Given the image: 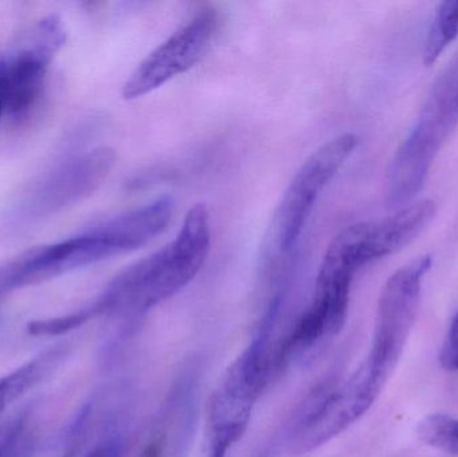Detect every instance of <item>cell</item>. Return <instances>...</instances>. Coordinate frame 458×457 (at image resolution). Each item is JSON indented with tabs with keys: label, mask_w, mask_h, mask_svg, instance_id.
<instances>
[{
	"label": "cell",
	"mask_w": 458,
	"mask_h": 457,
	"mask_svg": "<svg viewBox=\"0 0 458 457\" xmlns=\"http://www.w3.org/2000/svg\"><path fill=\"white\" fill-rule=\"evenodd\" d=\"M229 450H231V447H228V445L216 442V440H211L208 457H227Z\"/></svg>",
	"instance_id": "18"
},
{
	"label": "cell",
	"mask_w": 458,
	"mask_h": 457,
	"mask_svg": "<svg viewBox=\"0 0 458 457\" xmlns=\"http://www.w3.org/2000/svg\"><path fill=\"white\" fill-rule=\"evenodd\" d=\"M156 236L155 217L136 208L64 241L30 250L0 267V300L15 290L141 249Z\"/></svg>",
	"instance_id": "2"
},
{
	"label": "cell",
	"mask_w": 458,
	"mask_h": 457,
	"mask_svg": "<svg viewBox=\"0 0 458 457\" xmlns=\"http://www.w3.org/2000/svg\"><path fill=\"white\" fill-rule=\"evenodd\" d=\"M75 451H69V453H64L61 457H74Z\"/></svg>",
	"instance_id": "21"
},
{
	"label": "cell",
	"mask_w": 458,
	"mask_h": 457,
	"mask_svg": "<svg viewBox=\"0 0 458 457\" xmlns=\"http://www.w3.org/2000/svg\"><path fill=\"white\" fill-rule=\"evenodd\" d=\"M4 117H7V110H5L4 97H3L2 88H0V123Z\"/></svg>",
	"instance_id": "19"
},
{
	"label": "cell",
	"mask_w": 458,
	"mask_h": 457,
	"mask_svg": "<svg viewBox=\"0 0 458 457\" xmlns=\"http://www.w3.org/2000/svg\"><path fill=\"white\" fill-rule=\"evenodd\" d=\"M441 365L446 370L458 372V311L452 319L449 326L448 334H446L445 343H444L443 351H441Z\"/></svg>",
	"instance_id": "17"
},
{
	"label": "cell",
	"mask_w": 458,
	"mask_h": 457,
	"mask_svg": "<svg viewBox=\"0 0 458 457\" xmlns=\"http://www.w3.org/2000/svg\"><path fill=\"white\" fill-rule=\"evenodd\" d=\"M105 455H106V447H105V445H101V447L91 451V453L86 457H105Z\"/></svg>",
	"instance_id": "20"
},
{
	"label": "cell",
	"mask_w": 458,
	"mask_h": 457,
	"mask_svg": "<svg viewBox=\"0 0 458 457\" xmlns=\"http://www.w3.org/2000/svg\"><path fill=\"white\" fill-rule=\"evenodd\" d=\"M420 439L436 450L458 456V419L448 415H432L420 423Z\"/></svg>",
	"instance_id": "14"
},
{
	"label": "cell",
	"mask_w": 458,
	"mask_h": 457,
	"mask_svg": "<svg viewBox=\"0 0 458 457\" xmlns=\"http://www.w3.org/2000/svg\"><path fill=\"white\" fill-rule=\"evenodd\" d=\"M23 419L0 432V457H27L34 447V440L24 427Z\"/></svg>",
	"instance_id": "16"
},
{
	"label": "cell",
	"mask_w": 458,
	"mask_h": 457,
	"mask_svg": "<svg viewBox=\"0 0 458 457\" xmlns=\"http://www.w3.org/2000/svg\"><path fill=\"white\" fill-rule=\"evenodd\" d=\"M458 123V51L438 75L422 107L416 128L443 147Z\"/></svg>",
	"instance_id": "11"
},
{
	"label": "cell",
	"mask_w": 458,
	"mask_h": 457,
	"mask_svg": "<svg viewBox=\"0 0 458 457\" xmlns=\"http://www.w3.org/2000/svg\"><path fill=\"white\" fill-rule=\"evenodd\" d=\"M96 317H98V314L94 306L90 305L82 310L67 314V316L30 322L27 325V332L34 337H56V335H64L72 330L78 329Z\"/></svg>",
	"instance_id": "15"
},
{
	"label": "cell",
	"mask_w": 458,
	"mask_h": 457,
	"mask_svg": "<svg viewBox=\"0 0 458 457\" xmlns=\"http://www.w3.org/2000/svg\"><path fill=\"white\" fill-rule=\"evenodd\" d=\"M64 346H55L0 378V413L45 380L64 360Z\"/></svg>",
	"instance_id": "12"
},
{
	"label": "cell",
	"mask_w": 458,
	"mask_h": 457,
	"mask_svg": "<svg viewBox=\"0 0 458 457\" xmlns=\"http://www.w3.org/2000/svg\"><path fill=\"white\" fill-rule=\"evenodd\" d=\"M458 37V0H446L440 4L428 32L424 47V63L432 66L441 54Z\"/></svg>",
	"instance_id": "13"
},
{
	"label": "cell",
	"mask_w": 458,
	"mask_h": 457,
	"mask_svg": "<svg viewBox=\"0 0 458 457\" xmlns=\"http://www.w3.org/2000/svg\"><path fill=\"white\" fill-rule=\"evenodd\" d=\"M386 383L362 364L346 380L318 385L293 415L291 453L303 455L339 436L373 407Z\"/></svg>",
	"instance_id": "4"
},
{
	"label": "cell",
	"mask_w": 458,
	"mask_h": 457,
	"mask_svg": "<svg viewBox=\"0 0 458 457\" xmlns=\"http://www.w3.org/2000/svg\"><path fill=\"white\" fill-rule=\"evenodd\" d=\"M433 200H420L403 207L385 219L368 222V250L371 262L400 251L419 238L435 219Z\"/></svg>",
	"instance_id": "9"
},
{
	"label": "cell",
	"mask_w": 458,
	"mask_h": 457,
	"mask_svg": "<svg viewBox=\"0 0 458 457\" xmlns=\"http://www.w3.org/2000/svg\"><path fill=\"white\" fill-rule=\"evenodd\" d=\"M219 27L212 8L196 13L165 42L161 43L131 72L123 89L125 99H137L195 67L211 47Z\"/></svg>",
	"instance_id": "8"
},
{
	"label": "cell",
	"mask_w": 458,
	"mask_h": 457,
	"mask_svg": "<svg viewBox=\"0 0 458 457\" xmlns=\"http://www.w3.org/2000/svg\"><path fill=\"white\" fill-rule=\"evenodd\" d=\"M440 148L411 131L392 163L389 200L393 206L408 204L422 190Z\"/></svg>",
	"instance_id": "10"
},
{
	"label": "cell",
	"mask_w": 458,
	"mask_h": 457,
	"mask_svg": "<svg viewBox=\"0 0 458 457\" xmlns=\"http://www.w3.org/2000/svg\"><path fill=\"white\" fill-rule=\"evenodd\" d=\"M66 42L61 19L48 15L10 53L0 56V88L7 117L21 121L31 114L42 98L51 62Z\"/></svg>",
	"instance_id": "7"
},
{
	"label": "cell",
	"mask_w": 458,
	"mask_h": 457,
	"mask_svg": "<svg viewBox=\"0 0 458 457\" xmlns=\"http://www.w3.org/2000/svg\"><path fill=\"white\" fill-rule=\"evenodd\" d=\"M357 145L355 134L344 133L335 137L314 150L291 180L272 220L267 250L268 258H266L269 279L290 273L288 262L318 199L354 153Z\"/></svg>",
	"instance_id": "3"
},
{
	"label": "cell",
	"mask_w": 458,
	"mask_h": 457,
	"mask_svg": "<svg viewBox=\"0 0 458 457\" xmlns=\"http://www.w3.org/2000/svg\"><path fill=\"white\" fill-rule=\"evenodd\" d=\"M112 148L66 156L31 182L4 215L10 231H21L64 211L96 192L115 164Z\"/></svg>",
	"instance_id": "5"
},
{
	"label": "cell",
	"mask_w": 458,
	"mask_h": 457,
	"mask_svg": "<svg viewBox=\"0 0 458 457\" xmlns=\"http://www.w3.org/2000/svg\"><path fill=\"white\" fill-rule=\"evenodd\" d=\"M430 267L432 258H417L395 271L382 289L373 343L365 364L385 380H389L405 351L419 313L422 284Z\"/></svg>",
	"instance_id": "6"
},
{
	"label": "cell",
	"mask_w": 458,
	"mask_h": 457,
	"mask_svg": "<svg viewBox=\"0 0 458 457\" xmlns=\"http://www.w3.org/2000/svg\"><path fill=\"white\" fill-rule=\"evenodd\" d=\"M212 243L211 215L196 204L179 235L160 251L118 274L93 303L98 316L136 319L184 289L200 273Z\"/></svg>",
	"instance_id": "1"
}]
</instances>
